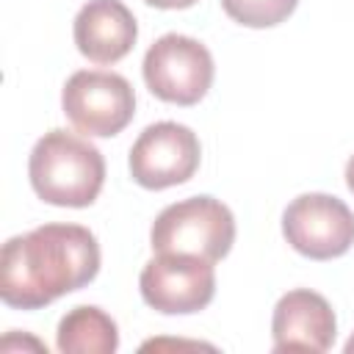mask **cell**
<instances>
[{
	"label": "cell",
	"mask_w": 354,
	"mask_h": 354,
	"mask_svg": "<svg viewBox=\"0 0 354 354\" xmlns=\"http://www.w3.org/2000/svg\"><path fill=\"white\" fill-rule=\"evenodd\" d=\"M72 36L80 55L88 61L116 64L133 50L138 25L122 0H88L75 17Z\"/></svg>",
	"instance_id": "obj_10"
},
{
	"label": "cell",
	"mask_w": 354,
	"mask_h": 354,
	"mask_svg": "<svg viewBox=\"0 0 354 354\" xmlns=\"http://www.w3.org/2000/svg\"><path fill=\"white\" fill-rule=\"evenodd\" d=\"M61 108L77 133L111 138L133 122L136 91L119 72L80 69L64 83Z\"/></svg>",
	"instance_id": "obj_4"
},
{
	"label": "cell",
	"mask_w": 354,
	"mask_h": 354,
	"mask_svg": "<svg viewBox=\"0 0 354 354\" xmlns=\"http://www.w3.org/2000/svg\"><path fill=\"white\" fill-rule=\"evenodd\" d=\"M147 88L171 105H196L213 86V55L210 50L183 33H166L149 44L144 64Z\"/></svg>",
	"instance_id": "obj_5"
},
{
	"label": "cell",
	"mask_w": 354,
	"mask_h": 354,
	"mask_svg": "<svg viewBox=\"0 0 354 354\" xmlns=\"http://www.w3.org/2000/svg\"><path fill=\"white\" fill-rule=\"evenodd\" d=\"M346 354H354V335H351L348 343H346Z\"/></svg>",
	"instance_id": "obj_16"
},
{
	"label": "cell",
	"mask_w": 354,
	"mask_h": 354,
	"mask_svg": "<svg viewBox=\"0 0 354 354\" xmlns=\"http://www.w3.org/2000/svg\"><path fill=\"white\" fill-rule=\"evenodd\" d=\"M158 346H174V340H149V343H144L141 348H158ZM180 346H194V348H210V346H202V343H180L177 340V348Z\"/></svg>",
	"instance_id": "obj_14"
},
{
	"label": "cell",
	"mask_w": 354,
	"mask_h": 354,
	"mask_svg": "<svg viewBox=\"0 0 354 354\" xmlns=\"http://www.w3.org/2000/svg\"><path fill=\"white\" fill-rule=\"evenodd\" d=\"M346 185H348V191L354 194V155H351L348 163H346Z\"/></svg>",
	"instance_id": "obj_15"
},
{
	"label": "cell",
	"mask_w": 354,
	"mask_h": 354,
	"mask_svg": "<svg viewBox=\"0 0 354 354\" xmlns=\"http://www.w3.org/2000/svg\"><path fill=\"white\" fill-rule=\"evenodd\" d=\"M299 0H221L230 19L246 28H271L285 22L296 11Z\"/></svg>",
	"instance_id": "obj_12"
},
{
	"label": "cell",
	"mask_w": 354,
	"mask_h": 354,
	"mask_svg": "<svg viewBox=\"0 0 354 354\" xmlns=\"http://www.w3.org/2000/svg\"><path fill=\"white\" fill-rule=\"evenodd\" d=\"M235 241L232 210L213 196H188L158 213L149 230L152 252L196 254L218 263L230 254Z\"/></svg>",
	"instance_id": "obj_3"
},
{
	"label": "cell",
	"mask_w": 354,
	"mask_h": 354,
	"mask_svg": "<svg viewBox=\"0 0 354 354\" xmlns=\"http://www.w3.org/2000/svg\"><path fill=\"white\" fill-rule=\"evenodd\" d=\"M147 6H155V8H188V6H194L196 0H144Z\"/></svg>",
	"instance_id": "obj_13"
},
{
	"label": "cell",
	"mask_w": 354,
	"mask_h": 354,
	"mask_svg": "<svg viewBox=\"0 0 354 354\" xmlns=\"http://www.w3.org/2000/svg\"><path fill=\"white\" fill-rule=\"evenodd\" d=\"M274 351H329L337 335L332 304L310 290L296 288L279 296L271 318Z\"/></svg>",
	"instance_id": "obj_9"
},
{
	"label": "cell",
	"mask_w": 354,
	"mask_h": 354,
	"mask_svg": "<svg viewBox=\"0 0 354 354\" xmlns=\"http://www.w3.org/2000/svg\"><path fill=\"white\" fill-rule=\"evenodd\" d=\"M141 299L163 315H188L205 310L216 296L213 263L196 254L155 252L138 277Z\"/></svg>",
	"instance_id": "obj_6"
},
{
	"label": "cell",
	"mask_w": 354,
	"mask_h": 354,
	"mask_svg": "<svg viewBox=\"0 0 354 354\" xmlns=\"http://www.w3.org/2000/svg\"><path fill=\"white\" fill-rule=\"evenodd\" d=\"M202 147L191 127L180 122H155L141 130L130 147V174L141 188L163 191L188 183L199 169Z\"/></svg>",
	"instance_id": "obj_8"
},
{
	"label": "cell",
	"mask_w": 354,
	"mask_h": 354,
	"mask_svg": "<svg viewBox=\"0 0 354 354\" xmlns=\"http://www.w3.org/2000/svg\"><path fill=\"white\" fill-rule=\"evenodd\" d=\"M55 346L64 354H113L119 348V326L105 310L80 304L58 321Z\"/></svg>",
	"instance_id": "obj_11"
},
{
	"label": "cell",
	"mask_w": 354,
	"mask_h": 354,
	"mask_svg": "<svg viewBox=\"0 0 354 354\" xmlns=\"http://www.w3.org/2000/svg\"><path fill=\"white\" fill-rule=\"evenodd\" d=\"M100 271V243L83 224H41L6 241L0 254V299L17 310H39L86 288Z\"/></svg>",
	"instance_id": "obj_1"
},
{
	"label": "cell",
	"mask_w": 354,
	"mask_h": 354,
	"mask_svg": "<svg viewBox=\"0 0 354 354\" xmlns=\"http://www.w3.org/2000/svg\"><path fill=\"white\" fill-rule=\"evenodd\" d=\"M28 177L41 202L88 207L102 191L105 158L88 138L55 127L33 144Z\"/></svg>",
	"instance_id": "obj_2"
},
{
	"label": "cell",
	"mask_w": 354,
	"mask_h": 354,
	"mask_svg": "<svg viewBox=\"0 0 354 354\" xmlns=\"http://www.w3.org/2000/svg\"><path fill=\"white\" fill-rule=\"evenodd\" d=\"M285 241L310 260H332L354 246V213L332 194H301L282 213Z\"/></svg>",
	"instance_id": "obj_7"
}]
</instances>
